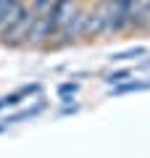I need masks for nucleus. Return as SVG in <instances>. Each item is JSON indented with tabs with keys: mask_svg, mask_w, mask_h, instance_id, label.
<instances>
[{
	"mask_svg": "<svg viewBox=\"0 0 150 158\" xmlns=\"http://www.w3.org/2000/svg\"><path fill=\"white\" fill-rule=\"evenodd\" d=\"M34 24V13L29 11V6L19 13V19H13L3 32H0V45L8 48V50H24L29 42V32H32Z\"/></svg>",
	"mask_w": 150,
	"mask_h": 158,
	"instance_id": "nucleus-1",
	"label": "nucleus"
},
{
	"mask_svg": "<svg viewBox=\"0 0 150 158\" xmlns=\"http://www.w3.org/2000/svg\"><path fill=\"white\" fill-rule=\"evenodd\" d=\"M137 0H111V40L132 32Z\"/></svg>",
	"mask_w": 150,
	"mask_h": 158,
	"instance_id": "nucleus-2",
	"label": "nucleus"
},
{
	"mask_svg": "<svg viewBox=\"0 0 150 158\" xmlns=\"http://www.w3.org/2000/svg\"><path fill=\"white\" fill-rule=\"evenodd\" d=\"M53 37H56V24H53V19H50L48 13L34 16V24H32V32H29L27 48H29V50H42V53H48Z\"/></svg>",
	"mask_w": 150,
	"mask_h": 158,
	"instance_id": "nucleus-3",
	"label": "nucleus"
},
{
	"mask_svg": "<svg viewBox=\"0 0 150 158\" xmlns=\"http://www.w3.org/2000/svg\"><path fill=\"white\" fill-rule=\"evenodd\" d=\"M37 92H40V85L34 82V85H27V87H21V90L11 92V95H3V98H0V111H3V108H16V106H21L24 98L37 95Z\"/></svg>",
	"mask_w": 150,
	"mask_h": 158,
	"instance_id": "nucleus-4",
	"label": "nucleus"
},
{
	"mask_svg": "<svg viewBox=\"0 0 150 158\" xmlns=\"http://www.w3.org/2000/svg\"><path fill=\"white\" fill-rule=\"evenodd\" d=\"M77 3H79V0H53V6H50L48 16L53 19V24H56V32H58V27H61V21L74 11V6H77Z\"/></svg>",
	"mask_w": 150,
	"mask_h": 158,
	"instance_id": "nucleus-5",
	"label": "nucleus"
},
{
	"mask_svg": "<svg viewBox=\"0 0 150 158\" xmlns=\"http://www.w3.org/2000/svg\"><path fill=\"white\" fill-rule=\"evenodd\" d=\"M150 87V82H127L124 79L121 85H116L111 90V95H127V92H140V90H148Z\"/></svg>",
	"mask_w": 150,
	"mask_h": 158,
	"instance_id": "nucleus-6",
	"label": "nucleus"
},
{
	"mask_svg": "<svg viewBox=\"0 0 150 158\" xmlns=\"http://www.w3.org/2000/svg\"><path fill=\"white\" fill-rule=\"evenodd\" d=\"M148 53V48L137 45V48H129V50H121V53H113L111 61H132V58H142Z\"/></svg>",
	"mask_w": 150,
	"mask_h": 158,
	"instance_id": "nucleus-7",
	"label": "nucleus"
},
{
	"mask_svg": "<svg viewBox=\"0 0 150 158\" xmlns=\"http://www.w3.org/2000/svg\"><path fill=\"white\" fill-rule=\"evenodd\" d=\"M129 77H132V69H116V71H111L106 77V85L116 87V85H121L124 79H129Z\"/></svg>",
	"mask_w": 150,
	"mask_h": 158,
	"instance_id": "nucleus-8",
	"label": "nucleus"
},
{
	"mask_svg": "<svg viewBox=\"0 0 150 158\" xmlns=\"http://www.w3.org/2000/svg\"><path fill=\"white\" fill-rule=\"evenodd\" d=\"M77 90H79V82H63V85H58V98L61 100H71L77 95Z\"/></svg>",
	"mask_w": 150,
	"mask_h": 158,
	"instance_id": "nucleus-9",
	"label": "nucleus"
},
{
	"mask_svg": "<svg viewBox=\"0 0 150 158\" xmlns=\"http://www.w3.org/2000/svg\"><path fill=\"white\" fill-rule=\"evenodd\" d=\"M29 11L34 13V16H42V13L50 11V6H53V0H27Z\"/></svg>",
	"mask_w": 150,
	"mask_h": 158,
	"instance_id": "nucleus-10",
	"label": "nucleus"
},
{
	"mask_svg": "<svg viewBox=\"0 0 150 158\" xmlns=\"http://www.w3.org/2000/svg\"><path fill=\"white\" fill-rule=\"evenodd\" d=\"M13 3H19V0H0V16H3V13H6Z\"/></svg>",
	"mask_w": 150,
	"mask_h": 158,
	"instance_id": "nucleus-11",
	"label": "nucleus"
},
{
	"mask_svg": "<svg viewBox=\"0 0 150 158\" xmlns=\"http://www.w3.org/2000/svg\"><path fill=\"white\" fill-rule=\"evenodd\" d=\"M6 129H8V127H6V124H0V135H3V132H6Z\"/></svg>",
	"mask_w": 150,
	"mask_h": 158,
	"instance_id": "nucleus-12",
	"label": "nucleus"
}]
</instances>
